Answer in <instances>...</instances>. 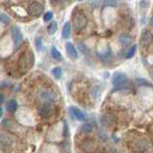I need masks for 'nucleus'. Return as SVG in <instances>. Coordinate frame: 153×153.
<instances>
[{
  "label": "nucleus",
  "instance_id": "nucleus-36",
  "mask_svg": "<svg viewBox=\"0 0 153 153\" xmlns=\"http://www.w3.org/2000/svg\"><path fill=\"white\" fill-rule=\"evenodd\" d=\"M79 1H83V0H79Z\"/></svg>",
  "mask_w": 153,
  "mask_h": 153
},
{
  "label": "nucleus",
  "instance_id": "nucleus-19",
  "mask_svg": "<svg viewBox=\"0 0 153 153\" xmlns=\"http://www.w3.org/2000/svg\"><path fill=\"white\" fill-rule=\"evenodd\" d=\"M52 75L54 76V78L56 79H60L61 75H62V69L60 67H55V68L52 70Z\"/></svg>",
  "mask_w": 153,
  "mask_h": 153
},
{
  "label": "nucleus",
  "instance_id": "nucleus-22",
  "mask_svg": "<svg viewBox=\"0 0 153 153\" xmlns=\"http://www.w3.org/2000/svg\"><path fill=\"white\" fill-rule=\"evenodd\" d=\"M2 126L5 128V129H7V130H9V129H11L12 126H13V123L11 119H5L4 121L2 122Z\"/></svg>",
  "mask_w": 153,
  "mask_h": 153
},
{
  "label": "nucleus",
  "instance_id": "nucleus-14",
  "mask_svg": "<svg viewBox=\"0 0 153 153\" xmlns=\"http://www.w3.org/2000/svg\"><path fill=\"white\" fill-rule=\"evenodd\" d=\"M119 41L123 46H129L132 43V38L128 35H124V33H123V35L120 36Z\"/></svg>",
  "mask_w": 153,
  "mask_h": 153
},
{
  "label": "nucleus",
  "instance_id": "nucleus-27",
  "mask_svg": "<svg viewBox=\"0 0 153 153\" xmlns=\"http://www.w3.org/2000/svg\"><path fill=\"white\" fill-rule=\"evenodd\" d=\"M0 21L3 22L4 24H7L10 22V19L8 18V16H5V14H0Z\"/></svg>",
  "mask_w": 153,
  "mask_h": 153
},
{
  "label": "nucleus",
  "instance_id": "nucleus-32",
  "mask_svg": "<svg viewBox=\"0 0 153 153\" xmlns=\"http://www.w3.org/2000/svg\"><path fill=\"white\" fill-rule=\"evenodd\" d=\"M150 25L153 27V16H151V18H150Z\"/></svg>",
  "mask_w": 153,
  "mask_h": 153
},
{
  "label": "nucleus",
  "instance_id": "nucleus-17",
  "mask_svg": "<svg viewBox=\"0 0 153 153\" xmlns=\"http://www.w3.org/2000/svg\"><path fill=\"white\" fill-rule=\"evenodd\" d=\"M71 33V25L70 22H66L63 26V29H62V37L63 38H68L70 36Z\"/></svg>",
  "mask_w": 153,
  "mask_h": 153
},
{
  "label": "nucleus",
  "instance_id": "nucleus-33",
  "mask_svg": "<svg viewBox=\"0 0 153 153\" xmlns=\"http://www.w3.org/2000/svg\"><path fill=\"white\" fill-rule=\"evenodd\" d=\"M2 115H3V110L1 107H0V117H2Z\"/></svg>",
  "mask_w": 153,
  "mask_h": 153
},
{
  "label": "nucleus",
  "instance_id": "nucleus-12",
  "mask_svg": "<svg viewBox=\"0 0 153 153\" xmlns=\"http://www.w3.org/2000/svg\"><path fill=\"white\" fill-rule=\"evenodd\" d=\"M11 10H12V12L18 17H26L29 14L27 10H25L22 6H19V5H13V6L11 7Z\"/></svg>",
  "mask_w": 153,
  "mask_h": 153
},
{
  "label": "nucleus",
  "instance_id": "nucleus-5",
  "mask_svg": "<svg viewBox=\"0 0 153 153\" xmlns=\"http://www.w3.org/2000/svg\"><path fill=\"white\" fill-rule=\"evenodd\" d=\"M38 96H39V99L42 100V102L50 103V104L56 102L57 100L56 94L51 90H48V89H43V90L39 91Z\"/></svg>",
  "mask_w": 153,
  "mask_h": 153
},
{
  "label": "nucleus",
  "instance_id": "nucleus-7",
  "mask_svg": "<svg viewBox=\"0 0 153 153\" xmlns=\"http://www.w3.org/2000/svg\"><path fill=\"white\" fill-rule=\"evenodd\" d=\"M37 112L41 118L48 119L53 115V107L50 105V103L44 102L37 107Z\"/></svg>",
  "mask_w": 153,
  "mask_h": 153
},
{
  "label": "nucleus",
  "instance_id": "nucleus-6",
  "mask_svg": "<svg viewBox=\"0 0 153 153\" xmlns=\"http://www.w3.org/2000/svg\"><path fill=\"white\" fill-rule=\"evenodd\" d=\"M27 11L29 14H31L32 16L37 17V16H40L43 13V12H44V6L39 2H33L29 5Z\"/></svg>",
  "mask_w": 153,
  "mask_h": 153
},
{
  "label": "nucleus",
  "instance_id": "nucleus-34",
  "mask_svg": "<svg viewBox=\"0 0 153 153\" xmlns=\"http://www.w3.org/2000/svg\"><path fill=\"white\" fill-rule=\"evenodd\" d=\"M51 1L54 2V1H60V0H51Z\"/></svg>",
  "mask_w": 153,
  "mask_h": 153
},
{
  "label": "nucleus",
  "instance_id": "nucleus-24",
  "mask_svg": "<svg viewBox=\"0 0 153 153\" xmlns=\"http://www.w3.org/2000/svg\"><path fill=\"white\" fill-rule=\"evenodd\" d=\"M137 50V45H133L128 49L127 53H126V59H131L132 56H134Z\"/></svg>",
  "mask_w": 153,
  "mask_h": 153
},
{
  "label": "nucleus",
  "instance_id": "nucleus-23",
  "mask_svg": "<svg viewBox=\"0 0 153 153\" xmlns=\"http://www.w3.org/2000/svg\"><path fill=\"white\" fill-rule=\"evenodd\" d=\"M136 83L139 86H152V84L149 82V81H147L146 79H142V78H137L136 79Z\"/></svg>",
  "mask_w": 153,
  "mask_h": 153
},
{
  "label": "nucleus",
  "instance_id": "nucleus-28",
  "mask_svg": "<svg viewBox=\"0 0 153 153\" xmlns=\"http://www.w3.org/2000/svg\"><path fill=\"white\" fill-rule=\"evenodd\" d=\"M100 1H102V0H91V4H92L94 7H98L100 5V3H102Z\"/></svg>",
  "mask_w": 153,
  "mask_h": 153
},
{
  "label": "nucleus",
  "instance_id": "nucleus-21",
  "mask_svg": "<svg viewBox=\"0 0 153 153\" xmlns=\"http://www.w3.org/2000/svg\"><path fill=\"white\" fill-rule=\"evenodd\" d=\"M118 4V0H103L102 6L103 7H116Z\"/></svg>",
  "mask_w": 153,
  "mask_h": 153
},
{
  "label": "nucleus",
  "instance_id": "nucleus-20",
  "mask_svg": "<svg viewBox=\"0 0 153 153\" xmlns=\"http://www.w3.org/2000/svg\"><path fill=\"white\" fill-rule=\"evenodd\" d=\"M47 31H48V33H49V35H54V33L57 31V23L56 21L52 22L50 25L48 26Z\"/></svg>",
  "mask_w": 153,
  "mask_h": 153
},
{
  "label": "nucleus",
  "instance_id": "nucleus-3",
  "mask_svg": "<svg viewBox=\"0 0 153 153\" xmlns=\"http://www.w3.org/2000/svg\"><path fill=\"white\" fill-rule=\"evenodd\" d=\"M16 145V138L11 133L2 132L0 133V146L4 150H10Z\"/></svg>",
  "mask_w": 153,
  "mask_h": 153
},
{
  "label": "nucleus",
  "instance_id": "nucleus-11",
  "mask_svg": "<svg viewBox=\"0 0 153 153\" xmlns=\"http://www.w3.org/2000/svg\"><path fill=\"white\" fill-rule=\"evenodd\" d=\"M65 49H66V53L68 56L72 59H76L79 56V53L76 51V47L73 45V43L71 42H67L65 44Z\"/></svg>",
  "mask_w": 153,
  "mask_h": 153
},
{
  "label": "nucleus",
  "instance_id": "nucleus-35",
  "mask_svg": "<svg viewBox=\"0 0 153 153\" xmlns=\"http://www.w3.org/2000/svg\"><path fill=\"white\" fill-rule=\"evenodd\" d=\"M151 74H152V76H153V68H152V72H151Z\"/></svg>",
  "mask_w": 153,
  "mask_h": 153
},
{
  "label": "nucleus",
  "instance_id": "nucleus-4",
  "mask_svg": "<svg viewBox=\"0 0 153 153\" xmlns=\"http://www.w3.org/2000/svg\"><path fill=\"white\" fill-rule=\"evenodd\" d=\"M87 24V19L82 13H76L73 17V28L74 31L79 33L82 31L86 27Z\"/></svg>",
  "mask_w": 153,
  "mask_h": 153
},
{
  "label": "nucleus",
  "instance_id": "nucleus-13",
  "mask_svg": "<svg viewBox=\"0 0 153 153\" xmlns=\"http://www.w3.org/2000/svg\"><path fill=\"white\" fill-rule=\"evenodd\" d=\"M17 102L16 100H10L6 103V108L10 113H14L17 111Z\"/></svg>",
  "mask_w": 153,
  "mask_h": 153
},
{
  "label": "nucleus",
  "instance_id": "nucleus-26",
  "mask_svg": "<svg viewBox=\"0 0 153 153\" xmlns=\"http://www.w3.org/2000/svg\"><path fill=\"white\" fill-rule=\"evenodd\" d=\"M36 49L38 51H41L42 50V47H43V44H42V39L39 37H37L36 39Z\"/></svg>",
  "mask_w": 153,
  "mask_h": 153
},
{
  "label": "nucleus",
  "instance_id": "nucleus-9",
  "mask_svg": "<svg viewBox=\"0 0 153 153\" xmlns=\"http://www.w3.org/2000/svg\"><path fill=\"white\" fill-rule=\"evenodd\" d=\"M12 37H13V44L16 47H18L21 44V42L23 40V36L22 33L20 31V29L16 26H13L12 28Z\"/></svg>",
  "mask_w": 153,
  "mask_h": 153
},
{
  "label": "nucleus",
  "instance_id": "nucleus-25",
  "mask_svg": "<svg viewBox=\"0 0 153 153\" xmlns=\"http://www.w3.org/2000/svg\"><path fill=\"white\" fill-rule=\"evenodd\" d=\"M52 18H53V13L52 12H47V13H44L43 20H44L45 22H48V21H50Z\"/></svg>",
  "mask_w": 153,
  "mask_h": 153
},
{
  "label": "nucleus",
  "instance_id": "nucleus-8",
  "mask_svg": "<svg viewBox=\"0 0 153 153\" xmlns=\"http://www.w3.org/2000/svg\"><path fill=\"white\" fill-rule=\"evenodd\" d=\"M153 41V35L150 31L143 30L140 37V45L142 47H148Z\"/></svg>",
  "mask_w": 153,
  "mask_h": 153
},
{
  "label": "nucleus",
  "instance_id": "nucleus-29",
  "mask_svg": "<svg viewBox=\"0 0 153 153\" xmlns=\"http://www.w3.org/2000/svg\"><path fill=\"white\" fill-rule=\"evenodd\" d=\"M63 136L67 137V135H68V127H67L66 123H63Z\"/></svg>",
  "mask_w": 153,
  "mask_h": 153
},
{
  "label": "nucleus",
  "instance_id": "nucleus-16",
  "mask_svg": "<svg viewBox=\"0 0 153 153\" xmlns=\"http://www.w3.org/2000/svg\"><path fill=\"white\" fill-rule=\"evenodd\" d=\"M102 123L104 124V126H109L114 123V118H113L112 115H109V114L103 115V116L102 117Z\"/></svg>",
  "mask_w": 153,
  "mask_h": 153
},
{
  "label": "nucleus",
  "instance_id": "nucleus-15",
  "mask_svg": "<svg viewBox=\"0 0 153 153\" xmlns=\"http://www.w3.org/2000/svg\"><path fill=\"white\" fill-rule=\"evenodd\" d=\"M51 56L54 59L57 60V61H60L62 59V55L61 53L56 49L55 46H52L51 47Z\"/></svg>",
  "mask_w": 153,
  "mask_h": 153
},
{
  "label": "nucleus",
  "instance_id": "nucleus-18",
  "mask_svg": "<svg viewBox=\"0 0 153 153\" xmlns=\"http://www.w3.org/2000/svg\"><path fill=\"white\" fill-rule=\"evenodd\" d=\"M79 130L81 133H85V134H88V133H91L93 131V126L91 123H84L82 126H80Z\"/></svg>",
  "mask_w": 153,
  "mask_h": 153
},
{
  "label": "nucleus",
  "instance_id": "nucleus-1",
  "mask_svg": "<svg viewBox=\"0 0 153 153\" xmlns=\"http://www.w3.org/2000/svg\"><path fill=\"white\" fill-rule=\"evenodd\" d=\"M35 63V56L32 51H26L21 55L19 59V70L21 72H27L30 70Z\"/></svg>",
  "mask_w": 153,
  "mask_h": 153
},
{
  "label": "nucleus",
  "instance_id": "nucleus-10",
  "mask_svg": "<svg viewBox=\"0 0 153 153\" xmlns=\"http://www.w3.org/2000/svg\"><path fill=\"white\" fill-rule=\"evenodd\" d=\"M69 112L76 120H78L79 122H84L85 121V115L84 113L79 110L78 107L76 106H70L69 107Z\"/></svg>",
  "mask_w": 153,
  "mask_h": 153
},
{
  "label": "nucleus",
  "instance_id": "nucleus-31",
  "mask_svg": "<svg viewBox=\"0 0 153 153\" xmlns=\"http://www.w3.org/2000/svg\"><path fill=\"white\" fill-rule=\"evenodd\" d=\"M3 100H4V95L3 94H0V103L3 102Z\"/></svg>",
  "mask_w": 153,
  "mask_h": 153
},
{
  "label": "nucleus",
  "instance_id": "nucleus-2",
  "mask_svg": "<svg viewBox=\"0 0 153 153\" xmlns=\"http://www.w3.org/2000/svg\"><path fill=\"white\" fill-rule=\"evenodd\" d=\"M127 83H128V78L126 74L122 73V72H116L113 75L112 84L116 87V90L124 89L127 86Z\"/></svg>",
  "mask_w": 153,
  "mask_h": 153
},
{
  "label": "nucleus",
  "instance_id": "nucleus-30",
  "mask_svg": "<svg viewBox=\"0 0 153 153\" xmlns=\"http://www.w3.org/2000/svg\"><path fill=\"white\" fill-rule=\"evenodd\" d=\"M78 45H79V50L82 52V53H85V50L84 49H86V47H85V45L83 44L82 42H79L78 43Z\"/></svg>",
  "mask_w": 153,
  "mask_h": 153
}]
</instances>
